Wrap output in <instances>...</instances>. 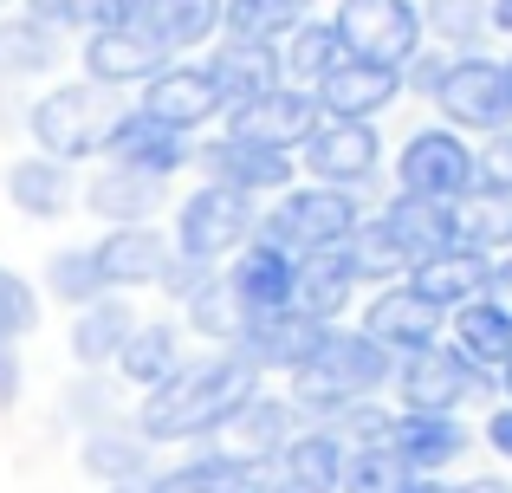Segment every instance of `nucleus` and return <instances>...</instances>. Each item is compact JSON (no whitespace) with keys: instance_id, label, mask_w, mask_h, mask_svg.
<instances>
[{"instance_id":"1","label":"nucleus","mask_w":512,"mask_h":493,"mask_svg":"<svg viewBox=\"0 0 512 493\" xmlns=\"http://www.w3.org/2000/svg\"><path fill=\"white\" fill-rule=\"evenodd\" d=\"M253 396H260V370H253L234 344H214V351H201V357H182V370L163 377L156 390H143L130 429L150 448L214 442V435L234 429V416Z\"/></svg>"},{"instance_id":"2","label":"nucleus","mask_w":512,"mask_h":493,"mask_svg":"<svg viewBox=\"0 0 512 493\" xmlns=\"http://www.w3.org/2000/svg\"><path fill=\"white\" fill-rule=\"evenodd\" d=\"M389 383H396V357H389L370 331L331 325L325 344H318V357L299 370V377H292V409H299L305 429H331L350 403L383 396Z\"/></svg>"},{"instance_id":"3","label":"nucleus","mask_w":512,"mask_h":493,"mask_svg":"<svg viewBox=\"0 0 512 493\" xmlns=\"http://www.w3.org/2000/svg\"><path fill=\"white\" fill-rule=\"evenodd\" d=\"M363 228V195L350 189H325V182H292L286 195L260 208V241L286 247L292 260H312V253H331L344 247L350 234Z\"/></svg>"},{"instance_id":"4","label":"nucleus","mask_w":512,"mask_h":493,"mask_svg":"<svg viewBox=\"0 0 512 493\" xmlns=\"http://www.w3.org/2000/svg\"><path fill=\"white\" fill-rule=\"evenodd\" d=\"M117 117H124L117 91L78 78V85H52L46 98L26 111V130H33L39 156H59V163H91V156H104Z\"/></svg>"},{"instance_id":"5","label":"nucleus","mask_w":512,"mask_h":493,"mask_svg":"<svg viewBox=\"0 0 512 493\" xmlns=\"http://www.w3.org/2000/svg\"><path fill=\"white\" fill-rule=\"evenodd\" d=\"M260 234V202H247V195L221 189V182H201V189L182 195V208H175V228L169 241L182 260H201V266H227L240 247Z\"/></svg>"},{"instance_id":"6","label":"nucleus","mask_w":512,"mask_h":493,"mask_svg":"<svg viewBox=\"0 0 512 493\" xmlns=\"http://www.w3.org/2000/svg\"><path fill=\"white\" fill-rule=\"evenodd\" d=\"M396 409H428V416H461L467 403H480V396H500V383L487 377V370H474L461 351H454L448 338L428 344V351L415 357H396Z\"/></svg>"},{"instance_id":"7","label":"nucleus","mask_w":512,"mask_h":493,"mask_svg":"<svg viewBox=\"0 0 512 493\" xmlns=\"http://www.w3.org/2000/svg\"><path fill=\"white\" fill-rule=\"evenodd\" d=\"M435 111H441V124L461 130V137L512 130L506 59H493V52H461V59H448V78H441V91H435Z\"/></svg>"},{"instance_id":"8","label":"nucleus","mask_w":512,"mask_h":493,"mask_svg":"<svg viewBox=\"0 0 512 493\" xmlns=\"http://www.w3.org/2000/svg\"><path fill=\"white\" fill-rule=\"evenodd\" d=\"M331 26L344 33V46L357 52V59L389 65V72H402V65L428 46L422 0H338V7H331Z\"/></svg>"},{"instance_id":"9","label":"nucleus","mask_w":512,"mask_h":493,"mask_svg":"<svg viewBox=\"0 0 512 493\" xmlns=\"http://www.w3.org/2000/svg\"><path fill=\"white\" fill-rule=\"evenodd\" d=\"M396 189L428 202H467L474 195V143L448 124H422L396 150Z\"/></svg>"},{"instance_id":"10","label":"nucleus","mask_w":512,"mask_h":493,"mask_svg":"<svg viewBox=\"0 0 512 493\" xmlns=\"http://www.w3.org/2000/svg\"><path fill=\"white\" fill-rule=\"evenodd\" d=\"M195 163L208 169V182H221V189L247 195V202H273V195H286L292 182H299V156L266 150V143L234 137V130H221V137L195 143Z\"/></svg>"},{"instance_id":"11","label":"nucleus","mask_w":512,"mask_h":493,"mask_svg":"<svg viewBox=\"0 0 512 493\" xmlns=\"http://www.w3.org/2000/svg\"><path fill=\"white\" fill-rule=\"evenodd\" d=\"M299 169L312 182H325V189H370L376 176H383V137H376V124H350V117H325V124L305 137L299 150Z\"/></svg>"},{"instance_id":"12","label":"nucleus","mask_w":512,"mask_h":493,"mask_svg":"<svg viewBox=\"0 0 512 493\" xmlns=\"http://www.w3.org/2000/svg\"><path fill=\"white\" fill-rule=\"evenodd\" d=\"M221 286H227V299H234L240 325H247V318L292 312V292H299V260H292L286 247H273V241H260V234H253V241L221 266Z\"/></svg>"},{"instance_id":"13","label":"nucleus","mask_w":512,"mask_h":493,"mask_svg":"<svg viewBox=\"0 0 512 493\" xmlns=\"http://www.w3.org/2000/svg\"><path fill=\"white\" fill-rule=\"evenodd\" d=\"M357 331H370L389 357H415V351H428V344L448 338V312H441V305H428L409 279H396V286H376L370 292Z\"/></svg>"},{"instance_id":"14","label":"nucleus","mask_w":512,"mask_h":493,"mask_svg":"<svg viewBox=\"0 0 512 493\" xmlns=\"http://www.w3.org/2000/svg\"><path fill=\"white\" fill-rule=\"evenodd\" d=\"M104 156H111V163H124V169H137V176L175 182L188 163H195V137H188V130H175V124H163V117H150L143 104H124V117L111 124Z\"/></svg>"},{"instance_id":"15","label":"nucleus","mask_w":512,"mask_h":493,"mask_svg":"<svg viewBox=\"0 0 512 493\" xmlns=\"http://www.w3.org/2000/svg\"><path fill=\"white\" fill-rule=\"evenodd\" d=\"M318 124H325V111H318V98L305 85H273V91H260V98L227 111V130H234V137H253V143L286 150V156H299Z\"/></svg>"},{"instance_id":"16","label":"nucleus","mask_w":512,"mask_h":493,"mask_svg":"<svg viewBox=\"0 0 512 493\" xmlns=\"http://www.w3.org/2000/svg\"><path fill=\"white\" fill-rule=\"evenodd\" d=\"M376 221L389 228V241H396V253L409 260V273L461 247V215H454V202H428V195L396 189L383 208H376Z\"/></svg>"},{"instance_id":"17","label":"nucleus","mask_w":512,"mask_h":493,"mask_svg":"<svg viewBox=\"0 0 512 493\" xmlns=\"http://www.w3.org/2000/svg\"><path fill=\"white\" fill-rule=\"evenodd\" d=\"M325 331L331 325H318V318H305V312H273V318H247L240 338H234V351L247 357L260 377H273V370L279 377H299V370L318 357Z\"/></svg>"},{"instance_id":"18","label":"nucleus","mask_w":512,"mask_h":493,"mask_svg":"<svg viewBox=\"0 0 512 493\" xmlns=\"http://www.w3.org/2000/svg\"><path fill=\"white\" fill-rule=\"evenodd\" d=\"M389 448L402 455L409 474H448L474 455V429L461 416H428V409H396L389 422Z\"/></svg>"},{"instance_id":"19","label":"nucleus","mask_w":512,"mask_h":493,"mask_svg":"<svg viewBox=\"0 0 512 493\" xmlns=\"http://www.w3.org/2000/svg\"><path fill=\"white\" fill-rule=\"evenodd\" d=\"M85 78L91 85H111V91H124V85H150L156 72L169 65V52L156 46L143 26H98V33H85Z\"/></svg>"},{"instance_id":"20","label":"nucleus","mask_w":512,"mask_h":493,"mask_svg":"<svg viewBox=\"0 0 512 493\" xmlns=\"http://www.w3.org/2000/svg\"><path fill=\"white\" fill-rule=\"evenodd\" d=\"M137 104L150 117H163V124H175V130H201V124H214V117H227V104H221V91H214V78H208L201 59H169L163 72L143 85Z\"/></svg>"},{"instance_id":"21","label":"nucleus","mask_w":512,"mask_h":493,"mask_svg":"<svg viewBox=\"0 0 512 493\" xmlns=\"http://www.w3.org/2000/svg\"><path fill=\"white\" fill-rule=\"evenodd\" d=\"M91 253H98L111 292H137V286H163V273L175 260V241L156 221H130V228H111L104 241H91Z\"/></svg>"},{"instance_id":"22","label":"nucleus","mask_w":512,"mask_h":493,"mask_svg":"<svg viewBox=\"0 0 512 493\" xmlns=\"http://www.w3.org/2000/svg\"><path fill=\"white\" fill-rule=\"evenodd\" d=\"M350 448L331 429H299L273 461H266V493H338Z\"/></svg>"},{"instance_id":"23","label":"nucleus","mask_w":512,"mask_h":493,"mask_svg":"<svg viewBox=\"0 0 512 493\" xmlns=\"http://www.w3.org/2000/svg\"><path fill=\"white\" fill-rule=\"evenodd\" d=\"M318 111L325 117H350V124H376V117L389 111V104L402 98V72H389V65H370V59H350L338 65V72L325 78V85H312Z\"/></svg>"},{"instance_id":"24","label":"nucleus","mask_w":512,"mask_h":493,"mask_svg":"<svg viewBox=\"0 0 512 493\" xmlns=\"http://www.w3.org/2000/svg\"><path fill=\"white\" fill-rule=\"evenodd\" d=\"M78 189L85 182L72 176V163H59V156H20V163H7V202L20 208L26 221H65L78 208Z\"/></svg>"},{"instance_id":"25","label":"nucleus","mask_w":512,"mask_h":493,"mask_svg":"<svg viewBox=\"0 0 512 493\" xmlns=\"http://www.w3.org/2000/svg\"><path fill=\"white\" fill-rule=\"evenodd\" d=\"M201 65H208V78H214V91H221L227 111L247 104V98H260V91H273V85H286L279 46H253V39H214Z\"/></svg>"},{"instance_id":"26","label":"nucleus","mask_w":512,"mask_h":493,"mask_svg":"<svg viewBox=\"0 0 512 493\" xmlns=\"http://www.w3.org/2000/svg\"><path fill=\"white\" fill-rule=\"evenodd\" d=\"M163 195H169V182L137 176V169H124V163H104L98 176L78 189V202H85L91 215H104L111 228H130V221H150L156 208H163Z\"/></svg>"},{"instance_id":"27","label":"nucleus","mask_w":512,"mask_h":493,"mask_svg":"<svg viewBox=\"0 0 512 493\" xmlns=\"http://www.w3.org/2000/svg\"><path fill=\"white\" fill-rule=\"evenodd\" d=\"M221 13H227V0H150L137 26L169 59H182V52H201L221 39Z\"/></svg>"},{"instance_id":"28","label":"nucleus","mask_w":512,"mask_h":493,"mask_svg":"<svg viewBox=\"0 0 512 493\" xmlns=\"http://www.w3.org/2000/svg\"><path fill=\"white\" fill-rule=\"evenodd\" d=\"M357 292H363V279L350 273L344 247H331V253L299 260V292H292V312L318 318V325H344V312H350V299H357Z\"/></svg>"},{"instance_id":"29","label":"nucleus","mask_w":512,"mask_h":493,"mask_svg":"<svg viewBox=\"0 0 512 493\" xmlns=\"http://www.w3.org/2000/svg\"><path fill=\"white\" fill-rule=\"evenodd\" d=\"M78 468L91 474V481H104V487H130V481H143V474L156 468V448L143 442L137 429H117V422H98V429H85V448H78Z\"/></svg>"},{"instance_id":"30","label":"nucleus","mask_w":512,"mask_h":493,"mask_svg":"<svg viewBox=\"0 0 512 493\" xmlns=\"http://www.w3.org/2000/svg\"><path fill=\"white\" fill-rule=\"evenodd\" d=\"M143 318L130 312V299L124 292H104L98 305H85L78 312V325H72V357L85 370H111L117 357H124V344H130V331H137Z\"/></svg>"},{"instance_id":"31","label":"nucleus","mask_w":512,"mask_h":493,"mask_svg":"<svg viewBox=\"0 0 512 493\" xmlns=\"http://www.w3.org/2000/svg\"><path fill=\"white\" fill-rule=\"evenodd\" d=\"M487 273H493V260H487V253H467V247H454V253H441V260L415 266V273H409V286L422 292L428 305H441V312L454 318L461 305L487 299Z\"/></svg>"},{"instance_id":"32","label":"nucleus","mask_w":512,"mask_h":493,"mask_svg":"<svg viewBox=\"0 0 512 493\" xmlns=\"http://www.w3.org/2000/svg\"><path fill=\"white\" fill-rule=\"evenodd\" d=\"M182 318H143L137 331H130L124 357H117V377L137 383V390H156L163 377H175L182 370Z\"/></svg>"},{"instance_id":"33","label":"nucleus","mask_w":512,"mask_h":493,"mask_svg":"<svg viewBox=\"0 0 512 493\" xmlns=\"http://www.w3.org/2000/svg\"><path fill=\"white\" fill-rule=\"evenodd\" d=\"M448 344H454V351H461L474 370L500 377V364L512 357V318H506L493 299H474V305H461V312L448 318Z\"/></svg>"},{"instance_id":"34","label":"nucleus","mask_w":512,"mask_h":493,"mask_svg":"<svg viewBox=\"0 0 512 493\" xmlns=\"http://www.w3.org/2000/svg\"><path fill=\"white\" fill-rule=\"evenodd\" d=\"M344 59H350L344 33H338L331 20H318V13H312V20H305L299 33L286 39V46H279V65H286V85H305V91H312V85H325V78L338 72Z\"/></svg>"},{"instance_id":"35","label":"nucleus","mask_w":512,"mask_h":493,"mask_svg":"<svg viewBox=\"0 0 512 493\" xmlns=\"http://www.w3.org/2000/svg\"><path fill=\"white\" fill-rule=\"evenodd\" d=\"M299 429H305V422H299V409H292V396H266V390H260V396H253V403L234 416V429H227V435H234L240 455L273 461V455H279V448H286Z\"/></svg>"},{"instance_id":"36","label":"nucleus","mask_w":512,"mask_h":493,"mask_svg":"<svg viewBox=\"0 0 512 493\" xmlns=\"http://www.w3.org/2000/svg\"><path fill=\"white\" fill-rule=\"evenodd\" d=\"M312 20L305 0H227L221 39H253V46H286L299 26Z\"/></svg>"},{"instance_id":"37","label":"nucleus","mask_w":512,"mask_h":493,"mask_svg":"<svg viewBox=\"0 0 512 493\" xmlns=\"http://www.w3.org/2000/svg\"><path fill=\"white\" fill-rule=\"evenodd\" d=\"M422 33H428V46H441V52H487V39H493V13H487V0H422Z\"/></svg>"},{"instance_id":"38","label":"nucleus","mask_w":512,"mask_h":493,"mask_svg":"<svg viewBox=\"0 0 512 493\" xmlns=\"http://www.w3.org/2000/svg\"><path fill=\"white\" fill-rule=\"evenodd\" d=\"M59 72V33H46L26 13L0 20V78H46Z\"/></svg>"},{"instance_id":"39","label":"nucleus","mask_w":512,"mask_h":493,"mask_svg":"<svg viewBox=\"0 0 512 493\" xmlns=\"http://www.w3.org/2000/svg\"><path fill=\"white\" fill-rule=\"evenodd\" d=\"M454 215H461V247L467 253H487V260L512 253V195L474 189L467 202H454Z\"/></svg>"},{"instance_id":"40","label":"nucleus","mask_w":512,"mask_h":493,"mask_svg":"<svg viewBox=\"0 0 512 493\" xmlns=\"http://www.w3.org/2000/svg\"><path fill=\"white\" fill-rule=\"evenodd\" d=\"M46 286H52V299L59 305H98L104 292H111V279H104V266H98V253L91 247H59L46 260Z\"/></svg>"},{"instance_id":"41","label":"nucleus","mask_w":512,"mask_h":493,"mask_svg":"<svg viewBox=\"0 0 512 493\" xmlns=\"http://www.w3.org/2000/svg\"><path fill=\"white\" fill-rule=\"evenodd\" d=\"M344 260L363 286H396V279H409V260L396 253V241H389V228L376 215H363V228L344 241Z\"/></svg>"},{"instance_id":"42","label":"nucleus","mask_w":512,"mask_h":493,"mask_svg":"<svg viewBox=\"0 0 512 493\" xmlns=\"http://www.w3.org/2000/svg\"><path fill=\"white\" fill-rule=\"evenodd\" d=\"M415 474L402 468V455L389 442H376V448H350L344 455V481L338 493H402Z\"/></svg>"},{"instance_id":"43","label":"nucleus","mask_w":512,"mask_h":493,"mask_svg":"<svg viewBox=\"0 0 512 493\" xmlns=\"http://www.w3.org/2000/svg\"><path fill=\"white\" fill-rule=\"evenodd\" d=\"M188 331H201L208 344H234V338H240V312H234V299H227L221 273H214L208 286L188 299Z\"/></svg>"},{"instance_id":"44","label":"nucleus","mask_w":512,"mask_h":493,"mask_svg":"<svg viewBox=\"0 0 512 493\" xmlns=\"http://www.w3.org/2000/svg\"><path fill=\"white\" fill-rule=\"evenodd\" d=\"M474 189L512 195V130H493V137L474 143Z\"/></svg>"},{"instance_id":"45","label":"nucleus","mask_w":512,"mask_h":493,"mask_svg":"<svg viewBox=\"0 0 512 493\" xmlns=\"http://www.w3.org/2000/svg\"><path fill=\"white\" fill-rule=\"evenodd\" d=\"M33 325H39V292L0 266V338H26Z\"/></svg>"},{"instance_id":"46","label":"nucleus","mask_w":512,"mask_h":493,"mask_svg":"<svg viewBox=\"0 0 512 493\" xmlns=\"http://www.w3.org/2000/svg\"><path fill=\"white\" fill-rule=\"evenodd\" d=\"M448 59H454V52L422 46L409 65H402V91H415V98H435V91H441V78H448Z\"/></svg>"},{"instance_id":"47","label":"nucleus","mask_w":512,"mask_h":493,"mask_svg":"<svg viewBox=\"0 0 512 493\" xmlns=\"http://www.w3.org/2000/svg\"><path fill=\"white\" fill-rule=\"evenodd\" d=\"M26 20L46 33H85V0H26Z\"/></svg>"},{"instance_id":"48","label":"nucleus","mask_w":512,"mask_h":493,"mask_svg":"<svg viewBox=\"0 0 512 493\" xmlns=\"http://www.w3.org/2000/svg\"><path fill=\"white\" fill-rule=\"evenodd\" d=\"M143 7L150 0H85V33H98V26H137Z\"/></svg>"},{"instance_id":"49","label":"nucleus","mask_w":512,"mask_h":493,"mask_svg":"<svg viewBox=\"0 0 512 493\" xmlns=\"http://www.w3.org/2000/svg\"><path fill=\"white\" fill-rule=\"evenodd\" d=\"M480 442H487L493 455L512 468V403H493V409H487V422H480Z\"/></svg>"},{"instance_id":"50","label":"nucleus","mask_w":512,"mask_h":493,"mask_svg":"<svg viewBox=\"0 0 512 493\" xmlns=\"http://www.w3.org/2000/svg\"><path fill=\"white\" fill-rule=\"evenodd\" d=\"M487 299L512 318V253H500V260H493V273H487Z\"/></svg>"},{"instance_id":"51","label":"nucleus","mask_w":512,"mask_h":493,"mask_svg":"<svg viewBox=\"0 0 512 493\" xmlns=\"http://www.w3.org/2000/svg\"><path fill=\"white\" fill-rule=\"evenodd\" d=\"M20 396V357H13V338H0V409Z\"/></svg>"},{"instance_id":"52","label":"nucleus","mask_w":512,"mask_h":493,"mask_svg":"<svg viewBox=\"0 0 512 493\" xmlns=\"http://www.w3.org/2000/svg\"><path fill=\"white\" fill-rule=\"evenodd\" d=\"M402 493H461V481H448V474H415Z\"/></svg>"},{"instance_id":"53","label":"nucleus","mask_w":512,"mask_h":493,"mask_svg":"<svg viewBox=\"0 0 512 493\" xmlns=\"http://www.w3.org/2000/svg\"><path fill=\"white\" fill-rule=\"evenodd\" d=\"M461 493H512L506 474H474V481H461Z\"/></svg>"},{"instance_id":"54","label":"nucleus","mask_w":512,"mask_h":493,"mask_svg":"<svg viewBox=\"0 0 512 493\" xmlns=\"http://www.w3.org/2000/svg\"><path fill=\"white\" fill-rule=\"evenodd\" d=\"M487 13H493V33L512 39V0H487Z\"/></svg>"},{"instance_id":"55","label":"nucleus","mask_w":512,"mask_h":493,"mask_svg":"<svg viewBox=\"0 0 512 493\" xmlns=\"http://www.w3.org/2000/svg\"><path fill=\"white\" fill-rule=\"evenodd\" d=\"M493 383H500V396H506V403H512V357H506V364H500V377H493Z\"/></svg>"},{"instance_id":"56","label":"nucleus","mask_w":512,"mask_h":493,"mask_svg":"<svg viewBox=\"0 0 512 493\" xmlns=\"http://www.w3.org/2000/svg\"><path fill=\"white\" fill-rule=\"evenodd\" d=\"M506 78H512V52H506Z\"/></svg>"},{"instance_id":"57","label":"nucleus","mask_w":512,"mask_h":493,"mask_svg":"<svg viewBox=\"0 0 512 493\" xmlns=\"http://www.w3.org/2000/svg\"><path fill=\"white\" fill-rule=\"evenodd\" d=\"M305 7H318V0H305Z\"/></svg>"},{"instance_id":"58","label":"nucleus","mask_w":512,"mask_h":493,"mask_svg":"<svg viewBox=\"0 0 512 493\" xmlns=\"http://www.w3.org/2000/svg\"><path fill=\"white\" fill-rule=\"evenodd\" d=\"M0 7H13V0H0Z\"/></svg>"}]
</instances>
